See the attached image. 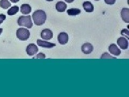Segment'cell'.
<instances>
[{
    "label": "cell",
    "mask_w": 129,
    "mask_h": 97,
    "mask_svg": "<svg viewBox=\"0 0 129 97\" xmlns=\"http://www.w3.org/2000/svg\"><path fill=\"white\" fill-rule=\"evenodd\" d=\"M58 40L60 44L64 45L68 43V40H69V37L66 32H61L58 36Z\"/></svg>",
    "instance_id": "obj_7"
},
{
    "label": "cell",
    "mask_w": 129,
    "mask_h": 97,
    "mask_svg": "<svg viewBox=\"0 0 129 97\" xmlns=\"http://www.w3.org/2000/svg\"><path fill=\"white\" fill-rule=\"evenodd\" d=\"M81 12V10L78 9V8H71V9L67 10V14L70 16H76L79 15Z\"/></svg>",
    "instance_id": "obj_15"
},
{
    "label": "cell",
    "mask_w": 129,
    "mask_h": 97,
    "mask_svg": "<svg viewBox=\"0 0 129 97\" xmlns=\"http://www.w3.org/2000/svg\"><path fill=\"white\" fill-rule=\"evenodd\" d=\"M46 1H48V2H51V1H54V0H46Z\"/></svg>",
    "instance_id": "obj_26"
},
{
    "label": "cell",
    "mask_w": 129,
    "mask_h": 97,
    "mask_svg": "<svg viewBox=\"0 0 129 97\" xmlns=\"http://www.w3.org/2000/svg\"><path fill=\"white\" fill-rule=\"evenodd\" d=\"M2 32H3V29H2V28H0V35H1Z\"/></svg>",
    "instance_id": "obj_25"
},
{
    "label": "cell",
    "mask_w": 129,
    "mask_h": 97,
    "mask_svg": "<svg viewBox=\"0 0 129 97\" xmlns=\"http://www.w3.org/2000/svg\"><path fill=\"white\" fill-rule=\"evenodd\" d=\"M83 7L84 10L87 13H92L94 9V6L89 1L84 2L83 3Z\"/></svg>",
    "instance_id": "obj_13"
},
{
    "label": "cell",
    "mask_w": 129,
    "mask_h": 97,
    "mask_svg": "<svg viewBox=\"0 0 129 97\" xmlns=\"http://www.w3.org/2000/svg\"><path fill=\"white\" fill-rule=\"evenodd\" d=\"M53 37V32L50 29H43L41 32V37L46 40H51Z\"/></svg>",
    "instance_id": "obj_5"
},
{
    "label": "cell",
    "mask_w": 129,
    "mask_h": 97,
    "mask_svg": "<svg viewBox=\"0 0 129 97\" xmlns=\"http://www.w3.org/2000/svg\"><path fill=\"white\" fill-rule=\"evenodd\" d=\"M117 43L120 48L123 50H125L128 48V40L124 37L118 38Z\"/></svg>",
    "instance_id": "obj_8"
},
{
    "label": "cell",
    "mask_w": 129,
    "mask_h": 97,
    "mask_svg": "<svg viewBox=\"0 0 129 97\" xmlns=\"http://www.w3.org/2000/svg\"><path fill=\"white\" fill-rule=\"evenodd\" d=\"M109 59V58H112V59H116V57H112L110 55V54H109L107 52H104L103 54L101 57V59Z\"/></svg>",
    "instance_id": "obj_18"
},
{
    "label": "cell",
    "mask_w": 129,
    "mask_h": 97,
    "mask_svg": "<svg viewBox=\"0 0 129 97\" xmlns=\"http://www.w3.org/2000/svg\"><path fill=\"white\" fill-rule=\"evenodd\" d=\"M95 1H100V0H95Z\"/></svg>",
    "instance_id": "obj_27"
},
{
    "label": "cell",
    "mask_w": 129,
    "mask_h": 97,
    "mask_svg": "<svg viewBox=\"0 0 129 97\" xmlns=\"http://www.w3.org/2000/svg\"><path fill=\"white\" fill-rule=\"evenodd\" d=\"M10 1L13 3H17L19 1V0H10Z\"/></svg>",
    "instance_id": "obj_24"
},
{
    "label": "cell",
    "mask_w": 129,
    "mask_h": 97,
    "mask_svg": "<svg viewBox=\"0 0 129 97\" xmlns=\"http://www.w3.org/2000/svg\"><path fill=\"white\" fill-rule=\"evenodd\" d=\"M38 51V47L34 43L29 44L27 46L26 49V53L29 56H34L37 54Z\"/></svg>",
    "instance_id": "obj_4"
},
{
    "label": "cell",
    "mask_w": 129,
    "mask_h": 97,
    "mask_svg": "<svg viewBox=\"0 0 129 97\" xmlns=\"http://www.w3.org/2000/svg\"><path fill=\"white\" fill-rule=\"evenodd\" d=\"M6 19V16L4 14H0V25Z\"/></svg>",
    "instance_id": "obj_22"
},
{
    "label": "cell",
    "mask_w": 129,
    "mask_h": 97,
    "mask_svg": "<svg viewBox=\"0 0 129 97\" xmlns=\"http://www.w3.org/2000/svg\"><path fill=\"white\" fill-rule=\"evenodd\" d=\"M34 23L36 26H42L45 23L47 16L45 11L43 10L35 11L32 15Z\"/></svg>",
    "instance_id": "obj_1"
},
{
    "label": "cell",
    "mask_w": 129,
    "mask_h": 97,
    "mask_svg": "<svg viewBox=\"0 0 129 97\" xmlns=\"http://www.w3.org/2000/svg\"><path fill=\"white\" fill-rule=\"evenodd\" d=\"M121 17L123 21L125 23H129V9L127 8H123L120 12Z\"/></svg>",
    "instance_id": "obj_11"
},
{
    "label": "cell",
    "mask_w": 129,
    "mask_h": 97,
    "mask_svg": "<svg viewBox=\"0 0 129 97\" xmlns=\"http://www.w3.org/2000/svg\"><path fill=\"white\" fill-rule=\"evenodd\" d=\"M11 4L8 0H1L0 1V7L4 9H7L8 8L11 7Z\"/></svg>",
    "instance_id": "obj_17"
},
{
    "label": "cell",
    "mask_w": 129,
    "mask_h": 97,
    "mask_svg": "<svg viewBox=\"0 0 129 97\" xmlns=\"http://www.w3.org/2000/svg\"><path fill=\"white\" fill-rule=\"evenodd\" d=\"M109 51L110 53L115 56H119L121 54V51L115 44H111L109 46Z\"/></svg>",
    "instance_id": "obj_10"
},
{
    "label": "cell",
    "mask_w": 129,
    "mask_h": 97,
    "mask_svg": "<svg viewBox=\"0 0 129 97\" xmlns=\"http://www.w3.org/2000/svg\"><path fill=\"white\" fill-rule=\"evenodd\" d=\"M37 43L39 46L45 47V48H52L56 46V44L54 43H52L50 42H48L45 40H42L41 39H37Z\"/></svg>",
    "instance_id": "obj_9"
},
{
    "label": "cell",
    "mask_w": 129,
    "mask_h": 97,
    "mask_svg": "<svg viewBox=\"0 0 129 97\" xmlns=\"http://www.w3.org/2000/svg\"><path fill=\"white\" fill-rule=\"evenodd\" d=\"M116 0H104V2L106 3H107V5H114L115 3Z\"/></svg>",
    "instance_id": "obj_21"
},
{
    "label": "cell",
    "mask_w": 129,
    "mask_h": 97,
    "mask_svg": "<svg viewBox=\"0 0 129 97\" xmlns=\"http://www.w3.org/2000/svg\"><path fill=\"white\" fill-rule=\"evenodd\" d=\"M128 33H129V32L127 29H123L122 31H121V32H120L121 35L123 36H125V35H126L127 39H129V38H128V34H129Z\"/></svg>",
    "instance_id": "obj_20"
},
{
    "label": "cell",
    "mask_w": 129,
    "mask_h": 97,
    "mask_svg": "<svg viewBox=\"0 0 129 97\" xmlns=\"http://www.w3.org/2000/svg\"><path fill=\"white\" fill-rule=\"evenodd\" d=\"M45 57L46 56L45 54L42 53V52H40V53H39L37 56L36 57H33L32 58L33 59H45Z\"/></svg>",
    "instance_id": "obj_19"
},
{
    "label": "cell",
    "mask_w": 129,
    "mask_h": 97,
    "mask_svg": "<svg viewBox=\"0 0 129 97\" xmlns=\"http://www.w3.org/2000/svg\"><path fill=\"white\" fill-rule=\"evenodd\" d=\"M94 50V47L91 44L89 43H86L83 44L81 46V51L84 54H90Z\"/></svg>",
    "instance_id": "obj_6"
},
{
    "label": "cell",
    "mask_w": 129,
    "mask_h": 97,
    "mask_svg": "<svg viewBox=\"0 0 129 97\" xmlns=\"http://www.w3.org/2000/svg\"><path fill=\"white\" fill-rule=\"evenodd\" d=\"M56 10L60 13H62L65 11L67 8V5L62 1H59L56 3L55 5Z\"/></svg>",
    "instance_id": "obj_12"
},
{
    "label": "cell",
    "mask_w": 129,
    "mask_h": 97,
    "mask_svg": "<svg viewBox=\"0 0 129 97\" xmlns=\"http://www.w3.org/2000/svg\"><path fill=\"white\" fill-rule=\"evenodd\" d=\"M19 11V7L17 6H15L14 7H12L10 9L8 10L7 11V14L8 15L12 16L14 15L17 14Z\"/></svg>",
    "instance_id": "obj_16"
},
{
    "label": "cell",
    "mask_w": 129,
    "mask_h": 97,
    "mask_svg": "<svg viewBox=\"0 0 129 97\" xmlns=\"http://www.w3.org/2000/svg\"><path fill=\"white\" fill-rule=\"evenodd\" d=\"M18 25L19 26H24L28 29H30L33 26V23L31 21V16L30 15L21 16L18 18Z\"/></svg>",
    "instance_id": "obj_2"
},
{
    "label": "cell",
    "mask_w": 129,
    "mask_h": 97,
    "mask_svg": "<svg viewBox=\"0 0 129 97\" xmlns=\"http://www.w3.org/2000/svg\"><path fill=\"white\" fill-rule=\"evenodd\" d=\"M31 10V7L28 4H23L21 6V12L24 15L29 14Z\"/></svg>",
    "instance_id": "obj_14"
},
{
    "label": "cell",
    "mask_w": 129,
    "mask_h": 97,
    "mask_svg": "<svg viewBox=\"0 0 129 97\" xmlns=\"http://www.w3.org/2000/svg\"><path fill=\"white\" fill-rule=\"evenodd\" d=\"M30 33L29 30L25 28H19L16 31V36L20 40H26L30 37Z\"/></svg>",
    "instance_id": "obj_3"
},
{
    "label": "cell",
    "mask_w": 129,
    "mask_h": 97,
    "mask_svg": "<svg viewBox=\"0 0 129 97\" xmlns=\"http://www.w3.org/2000/svg\"><path fill=\"white\" fill-rule=\"evenodd\" d=\"M74 1V0H64V1L67 2V3H72Z\"/></svg>",
    "instance_id": "obj_23"
}]
</instances>
